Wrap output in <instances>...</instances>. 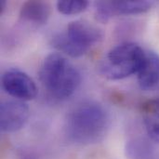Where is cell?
I'll list each match as a JSON object with an SVG mask.
<instances>
[{
  "label": "cell",
  "mask_w": 159,
  "mask_h": 159,
  "mask_svg": "<svg viewBox=\"0 0 159 159\" xmlns=\"http://www.w3.org/2000/svg\"><path fill=\"white\" fill-rule=\"evenodd\" d=\"M3 89L15 100L31 101L37 95V87L34 81L24 72L10 69L2 75Z\"/></svg>",
  "instance_id": "5"
},
{
  "label": "cell",
  "mask_w": 159,
  "mask_h": 159,
  "mask_svg": "<svg viewBox=\"0 0 159 159\" xmlns=\"http://www.w3.org/2000/svg\"><path fill=\"white\" fill-rule=\"evenodd\" d=\"M39 79L50 97L61 101L75 92L81 83V75L66 56L51 53L41 64Z\"/></svg>",
  "instance_id": "2"
},
{
  "label": "cell",
  "mask_w": 159,
  "mask_h": 159,
  "mask_svg": "<svg viewBox=\"0 0 159 159\" xmlns=\"http://www.w3.org/2000/svg\"><path fill=\"white\" fill-rule=\"evenodd\" d=\"M51 14V6L45 1H27L23 3L20 10V19L31 25L39 26L45 24Z\"/></svg>",
  "instance_id": "9"
},
{
  "label": "cell",
  "mask_w": 159,
  "mask_h": 159,
  "mask_svg": "<svg viewBox=\"0 0 159 159\" xmlns=\"http://www.w3.org/2000/svg\"><path fill=\"white\" fill-rule=\"evenodd\" d=\"M109 116L102 105L87 101L75 105L65 119V134L70 141L79 144L99 142L109 127Z\"/></svg>",
  "instance_id": "1"
},
{
  "label": "cell",
  "mask_w": 159,
  "mask_h": 159,
  "mask_svg": "<svg viewBox=\"0 0 159 159\" xmlns=\"http://www.w3.org/2000/svg\"><path fill=\"white\" fill-rule=\"evenodd\" d=\"M138 83L142 89L153 90L159 88V55L145 51L143 63L138 72Z\"/></svg>",
  "instance_id": "8"
},
{
  "label": "cell",
  "mask_w": 159,
  "mask_h": 159,
  "mask_svg": "<svg viewBox=\"0 0 159 159\" xmlns=\"http://www.w3.org/2000/svg\"><path fill=\"white\" fill-rule=\"evenodd\" d=\"M141 114L149 138L159 143V97L144 102L141 106Z\"/></svg>",
  "instance_id": "10"
},
{
  "label": "cell",
  "mask_w": 159,
  "mask_h": 159,
  "mask_svg": "<svg viewBox=\"0 0 159 159\" xmlns=\"http://www.w3.org/2000/svg\"><path fill=\"white\" fill-rule=\"evenodd\" d=\"M145 51L137 44L125 42L111 48L100 63V72L107 79L120 80L138 74Z\"/></svg>",
  "instance_id": "4"
},
{
  "label": "cell",
  "mask_w": 159,
  "mask_h": 159,
  "mask_svg": "<svg viewBox=\"0 0 159 159\" xmlns=\"http://www.w3.org/2000/svg\"><path fill=\"white\" fill-rule=\"evenodd\" d=\"M5 6H6V2H5V1H1V2H0V12H1V13H3V11H4Z\"/></svg>",
  "instance_id": "12"
},
{
  "label": "cell",
  "mask_w": 159,
  "mask_h": 159,
  "mask_svg": "<svg viewBox=\"0 0 159 159\" xmlns=\"http://www.w3.org/2000/svg\"><path fill=\"white\" fill-rule=\"evenodd\" d=\"M22 159H33L31 157H29V156H27V157H22Z\"/></svg>",
  "instance_id": "13"
},
{
  "label": "cell",
  "mask_w": 159,
  "mask_h": 159,
  "mask_svg": "<svg viewBox=\"0 0 159 159\" xmlns=\"http://www.w3.org/2000/svg\"><path fill=\"white\" fill-rule=\"evenodd\" d=\"M152 7L149 1H98L95 3V17L101 22H107L111 18L119 15L140 14L148 11Z\"/></svg>",
  "instance_id": "6"
},
{
  "label": "cell",
  "mask_w": 159,
  "mask_h": 159,
  "mask_svg": "<svg viewBox=\"0 0 159 159\" xmlns=\"http://www.w3.org/2000/svg\"><path fill=\"white\" fill-rule=\"evenodd\" d=\"M30 116L29 107L22 101H5L0 106V128L2 132L11 133L21 129Z\"/></svg>",
  "instance_id": "7"
},
{
  "label": "cell",
  "mask_w": 159,
  "mask_h": 159,
  "mask_svg": "<svg viewBox=\"0 0 159 159\" xmlns=\"http://www.w3.org/2000/svg\"><path fill=\"white\" fill-rule=\"evenodd\" d=\"M102 38V33L96 25L85 20H77L55 34L51 43L62 55L79 58L86 55Z\"/></svg>",
  "instance_id": "3"
},
{
  "label": "cell",
  "mask_w": 159,
  "mask_h": 159,
  "mask_svg": "<svg viewBox=\"0 0 159 159\" xmlns=\"http://www.w3.org/2000/svg\"><path fill=\"white\" fill-rule=\"evenodd\" d=\"M89 4L87 0H61L57 2V8L63 15H75L85 11Z\"/></svg>",
  "instance_id": "11"
}]
</instances>
